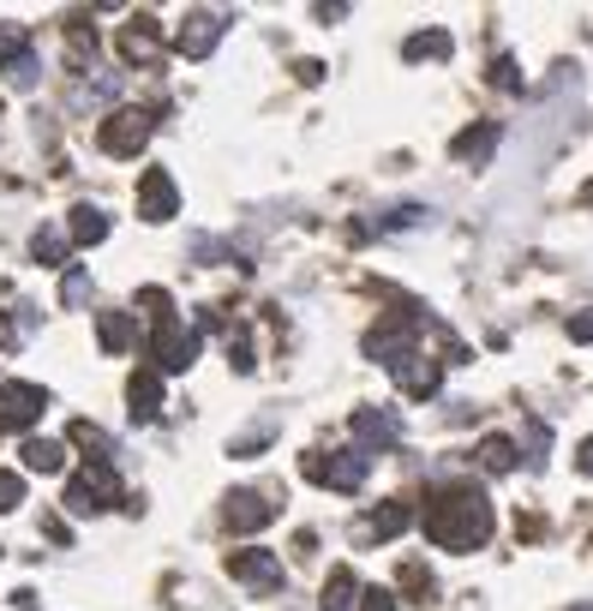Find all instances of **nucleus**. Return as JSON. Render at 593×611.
Returning a JSON list of instances; mask_svg holds the SVG:
<instances>
[{"label": "nucleus", "mask_w": 593, "mask_h": 611, "mask_svg": "<svg viewBox=\"0 0 593 611\" xmlns=\"http://www.w3.org/2000/svg\"><path fill=\"white\" fill-rule=\"evenodd\" d=\"M426 533H432V545H444V552H474V545H486V533H491L486 492L479 486L438 492V498L426 504Z\"/></svg>", "instance_id": "1"}, {"label": "nucleus", "mask_w": 593, "mask_h": 611, "mask_svg": "<svg viewBox=\"0 0 593 611\" xmlns=\"http://www.w3.org/2000/svg\"><path fill=\"white\" fill-rule=\"evenodd\" d=\"M300 474L312 480V486H330V492H360L365 486V456L354 450H312L300 456Z\"/></svg>", "instance_id": "2"}, {"label": "nucleus", "mask_w": 593, "mask_h": 611, "mask_svg": "<svg viewBox=\"0 0 593 611\" xmlns=\"http://www.w3.org/2000/svg\"><path fill=\"white\" fill-rule=\"evenodd\" d=\"M150 132H156V120H150L144 108H120L103 120V132H96V145L108 150V157H138V150L150 145Z\"/></svg>", "instance_id": "3"}, {"label": "nucleus", "mask_w": 593, "mask_h": 611, "mask_svg": "<svg viewBox=\"0 0 593 611\" xmlns=\"http://www.w3.org/2000/svg\"><path fill=\"white\" fill-rule=\"evenodd\" d=\"M115 492H120L115 468H108V462H91L84 474H72V486H67V509H72V516H96V509L115 504Z\"/></svg>", "instance_id": "4"}, {"label": "nucleus", "mask_w": 593, "mask_h": 611, "mask_svg": "<svg viewBox=\"0 0 593 611\" xmlns=\"http://www.w3.org/2000/svg\"><path fill=\"white\" fill-rule=\"evenodd\" d=\"M150 348H156V372H186L198 360V330H186L181 318H162Z\"/></svg>", "instance_id": "5"}, {"label": "nucleus", "mask_w": 593, "mask_h": 611, "mask_svg": "<svg viewBox=\"0 0 593 611\" xmlns=\"http://www.w3.org/2000/svg\"><path fill=\"white\" fill-rule=\"evenodd\" d=\"M270 521H276L270 492L240 486V492H229V504H222V528H229V533H258V528H270Z\"/></svg>", "instance_id": "6"}, {"label": "nucleus", "mask_w": 593, "mask_h": 611, "mask_svg": "<svg viewBox=\"0 0 593 611\" xmlns=\"http://www.w3.org/2000/svg\"><path fill=\"white\" fill-rule=\"evenodd\" d=\"M408 521H414V509L402 504V498H389V504H377L372 516L354 528V545H377V540H396V533H408Z\"/></svg>", "instance_id": "7"}, {"label": "nucleus", "mask_w": 593, "mask_h": 611, "mask_svg": "<svg viewBox=\"0 0 593 611\" xmlns=\"http://www.w3.org/2000/svg\"><path fill=\"white\" fill-rule=\"evenodd\" d=\"M229 569H234V581H246V588H258V593H276L282 588V564H276V552H234L229 557Z\"/></svg>", "instance_id": "8"}, {"label": "nucleus", "mask_w": 593, "mask_h": 611, "mask_svg": "<svg viewBox=\"0 0 593 611\" xmlns=\"http://www.w3.org/2000/svg\"><path fill=\"white\" fill-rule=\"evenodd\" d=\"M174 210H181V186H174L162 169H150L144 186H138V216H144V222H168Z\"/></svg>", "instance_id": "9"}, {"label": "nucleus", "mask_w": 593, "mask_h": 611, "mask_svg": "<svg viewBox=\"0 0 593 611\" xmlns=\"http://www.w3.org/2000/svg\"><path fill=\"white\" fill-rule=\"evenodd\" d=\"M43 407H48L43 384H0V426H31Z\"/></svg>", "instance_id": "10"}, {"label": "nucleus", "mask_w": 593, "mask_h": 611, "mask_svg": "<svg viewBox=\"0 0 593 611\" xmlns=\"http://www.w3.org/2000/svg\"><path fill=\"white\" fill-rule=\"evenodd\" d=\"M217 43H222V19H217V12H193V19L181 24V36H174V48H181L186 60H205Z\"/></svg>", "instance_id": "11"}, {"label": "nucleus", "mask_w": 593, "mask_h": 611, "mask_svg": "<svg viewBox=\"0 0 593 611\" xmlns=\"http://www.w3.org/2000/svg\"><path fill=\"white\" fill-rule=\"evenodd\" d=\"M396 366V384L408 390L414 402H426L438 390V378H444V360H420V354H402V360H389Z\"/></svg>", "instance_id": "12"}, {"label": "nucleus", "mask_w": 593, "mask_h": 611, "mask_svg": "<svg viewBox=\"0 0 593 611\" xmlns=\"http://www.w3.org/2000/svg\"><path fill=\"white\" fill-rule=\"evenodd\" d=\"M348 431H354V438L365 443V450H389V443H402V426L384 414V407H354Z\"/></svg>", "instance_id": "13"}, {"label": "nucleus", "mask_w": 593, "mask_h": 611, "mask_svg": "<svg viewBox=\"0 0 593 611\" xmlns=\"http://www.w3.org/2000/svg\"><path fill=\"white\" fill-rule=\"evenodd\" d=\"M126 402H132V419H156V414H162V372H156V366L132 372V384H126Z\"/></svg>", "instance_id": "14"}, {"label": "nucleus", "mask_w": 593, "mask_h": 611, "mask_svg": "<svg viewBox=\"0 0 593 611\" xmlns=\"http://www.w3.org/2000/svg\"><path fill=\"white\" fill-rule=\"evenodd\" d=\"M120 55H126V60H138V67H150V60L162 55V31H156L150 19H132V24L120 31Z\"/></svg>", "instance_id": "15"}, {"label": "nucleus", "mask_w": 593, "mask_h": 611, "mask_svg": "<svg viewBox=\"0 0 593 611\" xmlns=\"http://www.w3.org/2000/svg\"><path fill=\"white\" fill-rule=\"evenodd\" d=\"M360 593H365V588L354 581V569H348V564L330 569V581H324V611H354Z\"/></svg>", "instance_id": "16"}, {"label": "nucleus", "mask_w": 593, "mask_h": 611, "mask_svg": "<svg viewBox=\"0 0 593 611\" xmlns=\"http://www.w3.org/2000/svg\"><path fill=\"white\" fill-rule=\"evenodd\" d=\"M491 145H498V120H479V126H468V132H456V138H450V157L474 162V157H486Z\"/></svg>", "instance_id": "17"}, {"label": "nucleus", "mask_w": 593, "mask_h": 611, "mask_svg": "<svg viewBox=\"0 0 593 611\" xmlns=\"http://www.w3.org/2000/svg\"><path fill=\"white\" fill-rule=\"evenodd\" d=\"M24 468H31V474H60V468H67V443L31 438V443H24Z\"/></svg>", "instance_id": "18"}, {"label": "nucleus", "mask_w": 593, "mask_h": 611, "mask_svg": "<svg viewBox=\"0 0 593 611\" xmlns=\"http://www.w3.org/2000/svg\"><path fill=\"white\" fill-rule=\"evenodd\" d=\"M479 468H486V474H515V468H522V450H515L510 438H498V431H491V438L479 443Z\"/></svg>", "instance_id": "19"}, {"label": "nucleus", "mask_w": 593, "mask_h": 611, "mask_svg": "<svg viewBox=\"0 0 593 611\" xmlns=\"http://www.w3.org/2000/svg\"><path fill=\"white\" fill-rule=\"evenodd\" d=\"M96 342H103L108 354H126V348L138 342L132 318H126V312H103V318H96Z\"/></svg>", "instance_id": "20"}, {"label": "nucleus", "mask_w": 593, "mask_h": 611, "mask_svg": "<svg viewBox=\"0 0 593 611\" xmlns=\"http://www.w3.org/2000/svg\"><path fill=\"white\" fill-rule=\"evenodd\" d=\"M67 234L79 240V246H96V240H108V216L96 210V204H79V210H72V222H67Z\"/></svg>", "instance_id": "21"}, {"label": "nucleus", "mask_w": 593, "mask_h": 611, "mask_svg": "<svg viewBox=\"0 0 593 611\" xmlns=\"http://www.w3.org/2000/svg\"><path fill=\"white\" fill-rule=\"evenodd\" d=\"M432 55H456V43H450V31H420L402 43V60H432Z\"/></svg>", "instance_id": "22"}, {"label": "nucleus", "mask_w": 593, "mask_h": 611, "mask_svg": "<svg viewBox=\"0 0 593 611\" xmlns=\"http://www.w3.org/2000/svg\"><path fill=\"white\" fill-rule=\"evenodd\" d=\"M31 252H36V264H60L67 258V234H60V228H36Z\"/></svg>", "instance_id": "23"}, {"label": "nucleus", "mask_w": 593, "mask_h": 611, "mask_svg": "<svg viewBox=\"0 0 593 611\" xmlns=\"http://www.w3.org/2000/svg\"><path fill=\"white\" fill-rule=\"evenodd\" d=\"M24 43H31V36H24V24H0V72H7L19 55H31Z\"/></svg>", "instance_id": "24"}, {"label": "nucleus", "mask_w": 593, "mask_h": 611, "mask_svg": "<svg viewBox=\"0 0 593 611\" xmlns=\"http://www.w3.org/2000/svg\"><path fill=\"white\" fill-rule=\"evenodd\" d=\"M84 300H91V270H84V264H72L67 283H60V306H84Z\"/></svg>", "instance_id": "25"}, {"label": "nucleus", "mask_w": 593, "mask_h": 611, "mask_svg": "<svg viewBox=\"0 0 593 611\" xmlns=\"http://www.w3.org/2000/svg\"><path fill=\"white\" fill-rule=\"evenodd\" d=\"M36 79H43V67H36V55H19V60H12V67H7V84H12V91H36Z\"/></svg>", "instance_id": "26"}, {"label": "nucleus", "mask_w": 593, "mask_h": 611, "mask_svg": "<svg viewBox=\"0 0 593 611\" xmlns=\"http://www.w3.org/2000/svg\"><path fill=\"white\" fill-rule=\"evenodd\" d=\"M19 504H24V480L0 468V516H12V509H19Z\"/></svg>", "instance_id": "27"}, {"label": "nucleus", "mask_w": 593, "mask_h": 611, "mask_svg": "<svg viewBox=\"0 0 593 611\" xmlns=\"http://www.w3.org/2000/svg\"><path fill=\"white\" fill-rule=\"evenodd\" d=\"M360 611H396V593H389V588H365L360 593Z\"/></svg>", "instance_id": "28"}, {"label": "nucleus", "mask_w": 593, "mask_h": 611, "mask_svg": "<svg viewBox=\"0 0 593 611\" xmlns=\"http://www.w3.org/2000/svg\"><path fill=\"white\" fill-rule=\"evenodd\" d=\"M570 342H593V312H575L570 318Z\"/></svg>", "instance_id": "29"}, {"label": "nucleus", "mask_w": 593, "mask_h": 611, "mask_svg": "<svg viewBox=\"0 0 593 611\" xmlns=\"http://www.w3.org/2000/svg\"><path fill=\"white\" fill-rule=\"evenodd\" d=\"M19 342H24V330L12 318H0V348H19Z\"/></svg>", "instance_id": "30"}, {"label": "nucleus", "mask_w": 593, "mask_h": 611, "mask_svg": "<svg viewBox=\"0 0 593 611\" xmlns=\"http://www.w3.org/2000/svg\"><path fill=\"white\" fill-rule=\"evenodd\" d=\"M582 474H593V438L582 443Z\"/></svg>", "instance_id": "31"}, {"label": "nucleus", "mask_w": 593, "mask_h": 611, "mask_svg": "<svg viewBox=\"0 0 593 611\" xmlns=\"http://www.w3.org/2000/svg\"><path fill=\"white\" fill-rule=\"evenodd\" d=\"M570 611H593V606H570Z\"/></svg>", "instance_id": "32"}]
</instances>
